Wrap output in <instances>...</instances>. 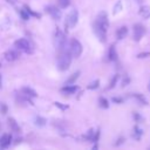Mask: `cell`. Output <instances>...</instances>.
Masks as SVG:
<instances>
[{"label": "cell", "instance_id": "obj_1", "mask_svg": "<svg viewBox=\"0 0 150 150\" xmlns=\"http://www.w3.org/2000/svg\"><path fill=\"white\" fill-rule=\"evenodd\" d=\"M71 52H70V49L69 50H61V53L59 54V56H57V68H59V70H61V71H66V70H68L69 69V67H70V63H71Z\"/></svg>", "mask_w": 150, "mask_h": 150}, {"label": "cell", "instance_id": "obj_2", "mask_svg": "<svg viewBox=\"0 0 150 150\" xmlns=\"http://www.w3.org/2000/svg\"><path fill=\"white\" fill-rule=\"evenodd\" d=\"M66 42H67L66 34L63 32H61L60 29H56L55 34H54V45H55L56 49H59L60 52L63 50L66 47Z\"/></svg>", "mask_w": 150, "mask_h": 150}, {"label": "cell", "instance_id": "obj_3", "mask_svg": "<svg viewBox=\"0 0 150 150\" xmlns=\"http://www.w3.org/2000/svg\"><path fill=\"white\" fill-rule=\"evenodd\" d=\"M79 22V12L77 9H71L68 15H67V19H66V22H64V26L67 28H74Z\"/></svg>", "mask_w": 150, "mask_h": 150}, {"label": "cell", "instance_id": "obj_4", "mask_svg": "<svg viewBox=\"0 0 150 150\" xmlns=\"http://www.w3.org/2000/svg\"><path fill=\"white\" fill-rule=\"evenodd\" d=\"M70 52L74 57H80V55L83 52V47L79 40H76V39L70 40Z\"/></svg>", "mask_w": 150, "mask_h": 150}, {"label": "cell", "instance_id": "obj_5", "mask_svg": "<svg viewBox=\"0 0 150 150\" xmlns=\"http://www.w3.org/2000/svg\"><path fill=\"white\" fill-rule=\"evenodd\" d=\"M93 29H94V33H95V35L97 36V39L101 41V42H105L107 41V29H104V28H102L101 26H98L97 23H95L94 22V25H93Z\"/></svg>", "mask_w": 150, "mask_h": 150}, {"label": "cell", "instance_id": "obj_6", "mask_svg": "<svg viewBox=\"0 0 150 150\" xmlns=\"http://www.w3.org/2000/svg\"><path fill=\"white\" fill-rule=\"evenodd\" d=\"M95 23H97L98 26H101L102 28L104 29H108L109 27V21H108V15L105 12H100L96 20H95Z\"/></svg>", "mask_w": 150, "mask_h": 150}, {"label": "cell", "instance_id": "obj_7", "mask_svg": "<svg viewBox=\"0 0 150 150\" xmlns=\"http://www.w3.org/2000/svg\"><path fill=\"white\" fill-rule=\"evenodd\" d=\"M14 46L16 49L21 50V52H25V53H28L30 50V45L29 42L26 40V39H19L14 42Z\"/></svg>", "mask_w": 150, "mask_h": 150}, {"label": "cell", "instance_id": "obj_8", "mask_svg": "<svg viewBox=\"0 0 150 150\" xmlns=\"http://www.w3.org/2000/svg\"><path fill=\"white\" fill-rule=\"evenodd\" d=\"M144 33H145V28L143 25H141V23L134 25V40L135 41H139L143 38Z\"/></svg>", "mask_w": 150, "mask_h": 150}, {"label": "cell", "instance_id": "obj_9", "mask_svg": "<svg viewBox=\"0 0 150 150\" xmlns=\"http://www.w3.org/2000/svg\"><path fill=\"white\" fill-rule=\"evenodd\" d=\"M46 11L50 14V16H52L54 20H60L61 16H62L61 11H60L57 7H55V6H48V7H46Z\"/></svg>", "mask_w": 150, "mask_h": 150}, {"label": "cell", "instance_id": "obj_10", "mask_svg": "<svg viewBox=\"0 0 150 150\" xmlns=\"http://www.w3.org/2000/svg\"><path fill=\"white\" fill-rule=\"evenodd\" d=\"M77 89H79L77 86H74V84H66L64 87H62V88L60 89V91L63 93V94H67V95H73V94L76 93Z\"/></svg>", "mask_w": 150, "mask_h": 150}, {"label": "cell", "instance_id": "obj_11", "mask_svg": "<svg viewBox=\"0 0 150 150\" xmlns=\"http://www.w3.org/2000/svg\"><path fill=\"white\" fill-rule=\"evenodd\" d=\"M11 141H12V136L9 134H4L1 137H0V146L6 149L11 144Z\"/></svg>", "mask_w": 150, "mask_h": 150}, {"label": "cell", "instance_id": "obj_12", "mask_svg": "<svg viewBox=\"0 0 150 150\" xmlns=\"http://www.w3.org/2000/svg\"><path fill=\"white\" fill-rule=\"evenodd\" d=\"M19 57V53L16 50H13V49H9L5 53V59L8 61V62H13L15 60H18Z\"/></svg>", "mask_w": 150, "mask_h": 150}, {"label": "cell", "instance_id": "obj_13", "mask_svg": "<svg viewBox=\"0 0 150 150\" xmlns=\"http://www.w3.org/2000/svg\"><path fill=\"white\" fill-rule=\"evenodd\" d=\"M128 35V27L127 26H121L117 30H116V39L117 40H122Z\"/></svg>", "mask_w": 150, "mask_h": 150}, {"label": "cell", "instance_id": "obj_14", "mask_svg": "<svg viewBox=\"0 0 150 150\" xmlns=\"http://www.w3.org/2000/svg\"><path fill=\"white\" fill-rule=\"evenodd\" d=\"M7 122H8V125H9V128L12 129V131H14V132H20V127H19V123L13 118V117H9L8 120H7Z\"/></svg>", "mask_w": 150, "mask_h": 150}, {"label": "cell", "instance_id": "obj_15", "mask_svg": "<svg viewBox=\"0 0 150 150\" xmlns=\"http://www.w3.org/2000/svg\"><path fill=\"white\" fill-rule=\"evenodd\" d=\"M21 93L25 94V95H27V96H29V97H36L38 96V93L34 89H32L30 87H23L21 89Z\"/></svg>", "mask_w": 150, "mask_h": 150}, {"label": "cell", "instance_id": "obj_16", "mask_svg": "<svg viewBox=\"0 0 150 150\" xmlns=\"http://www.w3.org/2000/svg\"><path fill=\"white\" fill-rule=\"evenodd\" d=\"M108 59L110 61H116L117 60V52L115 49V46H110V48L108 50Z\"/></svg>", "mask_w": 150, "mask_h": 150}, {"label": "cell", "instance_id": "obj_17", "mask_svg": "<svg viewBox=\"0 0 150 150\" xmlns=\"http://www.w3.org/2000/svg\"><path fill=\"white\" fill-rule=\"evenodd\" d=\"M80 70H77V71H75V73H73L69 77H68V80L64 82V84H74L75 83V81L79 79V76H80Z\"/></svg>", "mask_w": 150, "mask_h": 150}, {"label": "cell", "instance_id": "obj_18", "mask_svg": "<svg viewBox=\"0 0 150 150\" xmlns=\"http://www.w3.org/2000/svg\"><path fill=\"white\" fill-rule=\"evenodd\" d=\"M139 15H141L142 18H144V19L150 18V7H148V6H142V7L139 8Z\"/></svg>", "mask_w": 150, "mask_h": 150}, {"label": "cell", "instance_id": "obj_19", "mask_svg": "<svg viewBox=\"0 0 150 150\" xmlns=\"http://www.w3.org/2000/svg\"><path fill=\"white\" fill-rule=\"evenodd\" d=\"M98 105L101 107V108H103V109H108L109 108V102H108V100L105 98V97H98Z\"/></svg>", "mask_w": 150, "mask_h": 150}, {"label": "cell", "instance_id": "obj_20", "mask_svg": "<svg viewBox=\"0 0 150 150\" xmlns=\"http://www.w3.org/2000/svg\"><path fill=\"white\" fill-rule=\"evenodd\" d=\"M47 123V120L45 117H41V116H36L35 117V124L38 127H45Z\"/></svg>", "mask_w": 150, "mask_h": 150}, {"label": "cell", "instance_id": "obj_21", "mask_svg": "<svg viewBox=\"0 0 150 150\" xmlns=\"http://www.w3.org/2000/svg\"><path fill=\"white\" fill-rule=\"evenodd\" d=\"M118 80H120V75H118V74H115V75L112 76V79H111V81H110V83H109V86H108L107 89H112V88L116 86V83H117Z\"/></svg>", "mask_w": 150, "mask_h": 150}, {"label": "cell", "instance_id": "obj_22", "mask_svg": "<svg viewBox=\"0 0 150 150\" xmlns=\"http://www.w3.org/2000/svg\"><path fill=\"white\" fill-rule=\"evenodd\" d=\"M142 135H143L142 129H141V128H138V127H135V128H134V132H132V137H134V138H136V139H139Z\"/></svg>", "mask_w": 150, "mask_h": 150}, {"label": "cell", "instance_id": "obj_23", "mask_svg": "<svg viewBox=\"0 0 150 150\" xmlns=\"http://www.w3.org/2000/svg\"><path fill=\"white\" fill-rule=\"evenodd\" d=\"M70 5V0H57L59 8H67Z\"/></svg>", "mask_w": 150, "mask_h": 150}, {"label": "cell", "instance_id": "obj_24", "mask_svg": "<svg viewBox=\"0 0 150 150\" xmlns=\"http://www.w3.org/2000/svg\"><path fill=\"white\" fill-rule=\"evenodd\" d=\"M23 8H25V9L28 12V14H30V15H33V16H35V18H41V14H40V13L34 12V11H33L30 7H28L27 5H25V6H23Z\"/></svg>", "mask_w": 150, "mask_h": 150}, {"label": "cell", "instance_id": "obj_25", "mask_svg": "<svg viewBox=\"0 0 150 150\" xmlns=\"http://www.w3.org/2000/svg\"><path fill=\"white\" fill-rule=\"evenodd\" d=\"M132 96H134L138 102H141L142 104H146V103H148V102H146V98H145L143 95H141V94H134Z\"/></svg>", "mask_w": 150, "mask_h": 150}, {"label": "cell", "instance_id": "obj_26", "mask_svg": "<svg viewBox=\"0 0 150 150\" xmlns=\"http://www.w3.org/2000/svg\"><path fill=\"white\" fill-rule=\"evenodd\" d=\"M94 135H95L94 129H89V130H88V132H87V134L83 136V138H84V139H88V141H93Z\"/></svg>", "mask_w": 150, "mask_h": 150}, {"label": "cell", "instance_id": "obj_27", "mask_svg": "<svg viewBox=\"0 0 150 150\" xmlns=\"http://www.w3.org/2000/svg\"><path fill=\"white\" fill-rule=\"evenodd\" d=\"M98 86H100V81H98V80H95V81H93V82H90V83L88 84V89L94 90V89L98 88Z\"/></svg>", "mask_w": 150, "mask_h": 150}, {"label": "cell", "instance_id": "obj_28", "mask_svg": "<svg viewBox=\"0 0 150 150\" xmlns=\"http://www.w3.org/2000/svg\"><path fill=\"white\" fill-rule=\"evenodd\" d=\"M19 13H20V16H21L22 20H28L29 19V14H28V12L26 9H20Z\"/></svg>", "mask_w": 150, "mask_h": 150}, {"label": "cell", "instance_id": "obj_29", "mask_svg": "<svg viewBox=\"0 0 150 150\" xmlns=\"http://www.w3.org/2000/svg\"><path fill=\"white\" fill-rule=\"evenodd\" d=\"M54 105L57 107V108H60L61 110H67V109L69 108V105H67V104H62L61 102H54Z\"/></svg>", "mask_w": 150, "mask_h": 150}, {"label": "cell", "instance_id": "obj_30", "mask_svg": "<svg viewBox=\"0 0 150 150\" xmlns=\"http://www.w3.org/2000/svg\"><path fill=\"white\" fill-rule=\"evenodd\" d=\"M121 8H122V4H121V2H117V4H116V6H115L114 14H116L117 12H120V11H121Z\"/></svg>", "mask_w": 150, "mask_h": 150}, {"label": "cell", "instance_id": "obj_31", "mask_svg": "<svg viewBox=\"0 0 150 150\" xmlns=\"http://www.w3.org/2000/svg\"><path fill=\"white\" fill-rule=\"evenodd\" d=\"M0 108H1V112L2 114H6L7 112V107L4 103H0Z\"/></svg>", "mask_w": 150, "mask_h": 150}, {"label": "cell", "instance_id": "obj_32", "mask_svg": "<svg viewBox=\"0 0 150 150\" xmlns=\"http://www.w3.org/2000/svg\"><path fill=\"white\" fill-rule=\"evenodd\" d=\"M112 102H115V103H122L123 102V98H121V97H112Z\"/></svg>", "mask_w": 150, "mask_h": 150}, {"label": "cell", "instance_id": "obj_33", "mask_svg": "<svg viewBox=\"0 0 150 150\" xmlns=\"http://www.w3.org/2000/svg\"><path fill=\"white\" fill-rule=\"evenodd\" d=\"M129 82H130V79H129V77H125V79L122 81V87H125Z\"/></svg>", "mask_w": 150, "mask_h": 150}, {"label": "cell", "instance_id": "obj_34", "mask_svg": "<svg viewBox=\"0 0 150 150\" xmlns=\"http://www.w3.org/2000/svg\"><path fill=\"white\" fill-rule=\"evenodd\" d=\"M134 118H135L136 121H142V117H141L138 114H136V112H134Z\"/></svg>", "mask_w": 150, "mask_h": 150}, {"label": "cell", "instance_id": "obj_35", "mask_svg": "<svg viewBox=\"0 0 150 150\" xmlns=\"http://www.w3.org/2000/svg\"><path fill=\"white\" fill-rule=\"evenodd\" d=\"M148 55H150V54H149V53H145V54H144V53H142V54H139V55H138V57H146Z\"/></svg>", "mask_w": 150, "mask_h": 150}, {"label": "cell", "instance_id": "obj_36", "mask_svg": "<svg viewBox=\"0 0 150 150\" xmlns=\"http://www.w3.org/2000/svg\"><path fill=\"white\" fill-rule=\"evenodd\" d=\"M6 1H7V2H8V4H11V5H15V4H16V1H18V0H6Z\"/></svg>", "mask_w": 150, "mask_h": 150}, {"label": "cell", "instance_id": "obj_37", "mask_svg": "<svg viewBox=\"0 0 150 150\" xmlns=\"http://www.w3.org/2000/svg\"><path fill=\"white\" fill-rule=\"evenodd\" d=\"M2 87V76H1V74H0V88Z\"/></svg>", "mask_w": 150, "mask_h": 150}, {"label": "cell", "instance_id": "obj_38", "mask_svg": "<svg viewBox=\"0 0 150 150\" xmlns=\"http://www.w3.org/2000/svg\"><path fill=\"white\" fill-rule=\"evenodd\" d=\"M149 90H150V83H149Z\"/></svg>", "mask_w": 150, "mask_h": 150}, {"label": "cell", "instance_id": "obj_39", "mask_svg": "<svg viewBox=\"0 0 150 150\" xmlns=\"http://www.w3.org/2000/svg\"><path fill=\"white\" fill-rule=\"evenodd\" d=\"M0 128H1V125H0Z\"/></svg>", "mask_w": 150, "mask_h": 150}, {"label": "cell", "instance_id": "obj_40", "mask_svg": "<svg viewBox=\"0 0 150 150\" xmlns=\"http://www.w3.org/2000/svg\"><path fill=\"white\" fill-rule=\"evenodd\" d=\"M0 66H1V64H0Z\"/></svg>", "mask_w": 150, "mask_h": 150}]
</instances>
